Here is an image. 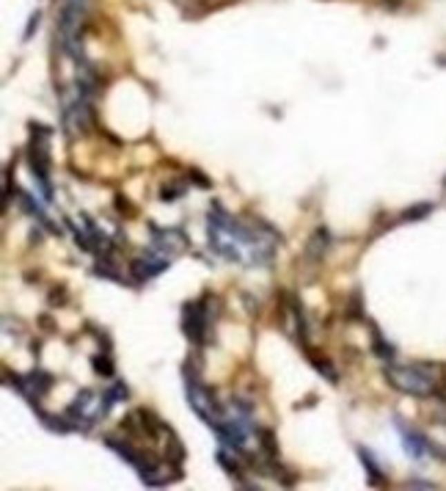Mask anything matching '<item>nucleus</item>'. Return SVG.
<instances>
[{
  "instance_id": "22",
  "label": "nucleus",
  "mask_w": 446,
  "mask_h": 491,
  "mask_svg": "<svg viewBox=\"0 0 446 491\" xmlns=\"http://www.w3.org/2000/svg\"><path fill=\"white\" fill-rule=\"evenodd\" d=\"M39 25H41V11H33V14H30V19H28V25H25V33H22V39L28 41Z\"/></svg>"
},
{
  "instance_id": "11",
  "label": "nucleus",
  "mask_w": 446,
  "mask_h": 491,
  "mask_svg": "<svg viewBox=\"0 0 446 491\" xmlns=\"http://www.w3.org/2000/svg\"><path fill=\"white\" fill-rule=\"evenodd\" d=\"M403 447H405V453H408L411 458H416V461H422L425 453L430 450V447H427V439H425L422 434H416V431H408V428H403Z\"/></svg>"
},
{
  "instance_id": "10",
  "label": "nucleus",
  "mask_w": 446,
  "mask_h": 491,
  "mask_svg": "<svg viewBox=\"0 0 446 491\" xmlns=\"http://www.w3.org/2000/svg\"><path fill=\"white\" fill-rule=\"evenodd\" d=\"M328 246H331L328 230H325V227L314 230V235H311V238H309V243H306V259H309V262H320V259L325 257Z\"/></svg>"
},
{
  "instance_id": "14",
  "label": "nucleus",
  "mask_w": 446,
  "mask_h": 491,
  "mask_svg": "<svg viewBox=\"0 0 446 491\" xmlns=\"http://www.w3.org/2000/svg\"><path fill=\"white\" fill-rule=\"evenodd\" d=\"M166 458H168V464H182L185 461V447L171 431H168V439H166Z\"/></svg>"
},
{
  "instance_id": "8",
  "label": "nucleus",
  "mask_w": 446,
  "mask_h": 491,
  "mask_svg": "<svg viewBox=\"0 0 446 491\" xmlns=\"http://www.w3.org/2000/svg\"><path fill=\"white\" fill-rule=\"evenodd\" d=\"M213 428H215L218 439H221L226 447H231V450H237V453H242V450H245V445H248V436H245V428H242L240 423L221 420V423H215Z\"/></svg>"
},
{
  "instance_id": "6",
  "label": "nucleus",
  "mask_w": 446,
  "mask_h": 491,
  "mask_svg": "<svg viewBox=\"0 0 446 491\" xmlns=\"http://www.w3.org/2000/svg\"><path fill=\"white\" fill-rule=\"evenodd\" d=\"M168 265H171V257H168V254H163L160 248H155L152 254H144V257L133 259L130 270H133V279H135V281H149V279L160 276Z\"/></svg>"
},
{
  "instance_id": "12",
  "label": "nucleus",
  "mask_w": 446,
  "mask_h": 491,
  "mask_svg": "<svg viewBox=\"0 0 446 491\" xmlns=\"http://www.w3.org/2000/svg\"><path fill=\"white\" fill-rule=\"evenodd\" d=\"M358 458H361V464H364V470H367V478H369V483H372V486H383L386 475H383V470L375 464L372 453H369V450H364V447H358Z\"/></svg>"
},
{
  "instance_id": "20",
  "label": "nucleus",
  "mask_w": 446,
  "mask_h": 491,
  "mask_svg": "<svg viewBox=\"0 0 446 491\" xmlns=\"http://www.w3.org/2000/svg\"><path fill=\"white\" fill-rule=\"evenodd\" d=\"M91 364H94L97 376H113V362H110L108 356H94Z\"/></svg>"
},
{
  "instance_id": "9",
  "label": "nucleus",
  "mask_w": 446,
  "mask_h": 491,
  "mask_svg": "<svg viewBox=\"0 0 446 491\" xmlns=\"http://www.w3.org/2000/svg\"><path fill=\"white\" fill-rule=\"evenodd\" d=\"M152 232H155V248H160V251L168 254V257H174V254H180V251L188 248V238H185L182 230H160V227H152Z\"/></svg>"
},
{
  "instance_id": "17",
  "label": "nucleus",
  "mask_w": 446,
  "mask_h": 491,
  "mask_svg": "<svg viewBox=\"0 0 446 491\" xmlns=\"http://www.w3.org/2000/svg\"><path fill=\"white\" fill-rule=\"evenodd\" d=\"M218 464H221L223 470H226V475H229V478H234V481H240V483L245 481V478H242V470H240V464H237V461H231V458L226 456V450H221V453H218Z\"/></svg>"
},
{
  "instance_id": "7",
  "label": "nucleus",
  "mask_w": 446,
  "mask_h": 491,
  "mask_svg": "<svg viewBox=\"0 0 446 491\" xmlns=\"http://www.w3.org/2000/svg\"><path fill=\"white\" fill-rule=\"evenodd\" d=\"M64 119H66V127H72L75 133L86 136V133L91 130V124H94V111H91L88 97H77V100L66 108Z\"/></svg>"
},
{
  "instance_id": "13",
  "label": "nucleus",
  "mask_w": 446,
  "mask_h": 491,
  "mask_svg": "<svg viewBox=\"0 0 446 491\" xmlns=\"http://www.w3.org/2000/svg\"><path fill=\"white\" fill-rule=\"evenodd\" d=\"M259 447H262V453H264V458H267L270 464L278 461V445H275L273 431H259Z\"/></svg>"
},
{
  "instance_id": "5",
  "label": "nucleus",
  "mask_w": 446,
  "mask_h": 491,
  "mask_svg": "<svg viewBox=\"0 0 446 491\" xmlns=\"http://www.w3.org/2000/svg\"><path fill=\"white\" fill-rule=\"evenodd\" d=\"M207 326H210V315H207V309L199 301H191V304L182 306V334L193 345H204Z\"/></svg>"
},
{
  "instance_id": "18",
  "label": "nucleus",
  "mask_w": 446,
  "mask_h": 491,
  "mask_svg": "<svg viewBox=\"0 0 446 491\" xmlns=\"http://www.w3.org/2000/svg\"><path fill=\"white\" fill-rule=\"evenodd\" d=\"M433 213V205L430 202H422V205H416V207H408L405 213H403V221H422V219H427Z\"/></svg>"
},
{
  "instance_id": "19",
  "label": "nucleus",
  "mask_w": 446,
  "mask_h": 491,
  "mask_svg": "<svg viewBox=\"0 0 446 491\" xmlns=\"http://www.w3.org/2000/svg\"><path fill=\"white\" fill-rule=\"evenodd\" d=\"M185 185L182 183H174V185H163V191H160V199L163 202H177V199H182L185 196Z\"/></svg>"
},
{
  "instance_id": "23",
  "label": "nucleus",
  "mask_w": 446,
  "mask_h": 491,
  "mask_svg": "<svg viewBox=\"0 0 446 491\" xmlns=\"http://www.w3.org/2000/svg\"><path fill=\"white\" fill-rule=\"evenodd\" d=\"M405 486H408V489H438L436 483H430V481H419V478H416V481H408Z\"/></svg>"
},
{
  "instance_id": "15",
  "label": "nucleus",
  "mask_w": 446,
  "mask_h": 491,
  "mask_svg": "<svg viewBox=\"0 0 446 491\" xmlns=\"http://www.w3.org/2000/svg\"><path fill=\"white\" fill-rule=\"evenodd\" d=\"M372 351H375V356H380V359H389V362L394 359V348H391V342H386L375 326H372Z\"/></svg>"
},
{
  "instance_id": "16",
  "label": "nucleus",
  "mask_w": 446,
  "mask_h": 491,
  "mask_svg": "<svg viewBox=\"0 0 446 491\" xmlns=\"http://www.w3.org/2000/svg\"><path fill=\"white\" fill-rule=\"evenodd\" d=\"M17 199H19L22 210H28L33 219H39V221H44V224H47V216H44V210H41V207H39V205H36V202H33V199L25 194V191H19V194H17ZM47 227H50V224H47Z\"/></svg>"
},
{
  "instance_id": "1",
  "label": "nucleus",
  "mask_w": 446,
  "mask_h": 491,
  "mask_svg": "<svg viewBox=\"0 0 446 491\" xmlns=\"http://www.w3.org/2000/svg\"><path fill=\"white\" fill-rule=\"evenodd\" d=\"M383 376H386V381H389L397 392H403V395H408V398H433V395H438V389H441L438 373H436V367L427 364V362H416V364H386Z\"/></svg>"
},
{
  "instance_id": "21",
  "label": "nucleus",
  "mask_w": 446,
  "mask_h": 491,
  "mask_svg": "<svg viewBox=\"0 0 446 491\" xmlns=\"http://www.w3.org/2000/svg\"><path fill=\"white\" fill-rule=\"evenodd\" d=\"M311 356V362H314V367H317V373H322V376H328V381L331 384H336V373H333V367H331V362H325V359H317L314 353H309Z\"/></svg>"
},
{
  "instance_id": "3",
  "label": "nucleus",
  "mask_w": 446,
  "mask_h": 491,
  "mask_svg": "<svg viewBox=\"0 0 446 491\" xmlns=\"http://www.w3.org/2000/svg\"><path fill=\"white\" fill-rule=\"evenodd\" d=\"M110 406L105 403V398H97L91 389H83L66 409V417L77 425V431H88L99 417H105Z\"/></svg>"
},
{
  "instance_id": "2",
  "label": "nucleus",
  "mask_w": 446,
  "mask_h": 491,
  "mask_svg": "<svg viewBox=\"0 0 446 491\" xmlns=\"http://www.w3.org/2000/svg\"><path fill=\"white\" fill-rule=\"evenodd\" d=\"M33 127V138H30V149H28V163L33 177L41 183L44 196L50 199V136L52 130H47L44 124H30Z\"/></svg>"
},
{
  "instance_id": "4",
  "label": "nucleus",
  "mask_w": 446,
  "mask_h": 491,
  "mask_svg": "<svg viewBox=\"0 0 446 491\" xmlns=\"http://www.w3.org/2000/svg\"><path fill=\"white\" fill-rule=\"evenodd\" d=\"M188 403H191V409H193L204 423H210V425H215V423L223 420L221 403H218L215 395L202 384V378H191V381H188Z\"/></svg>"
}]
</instances>
